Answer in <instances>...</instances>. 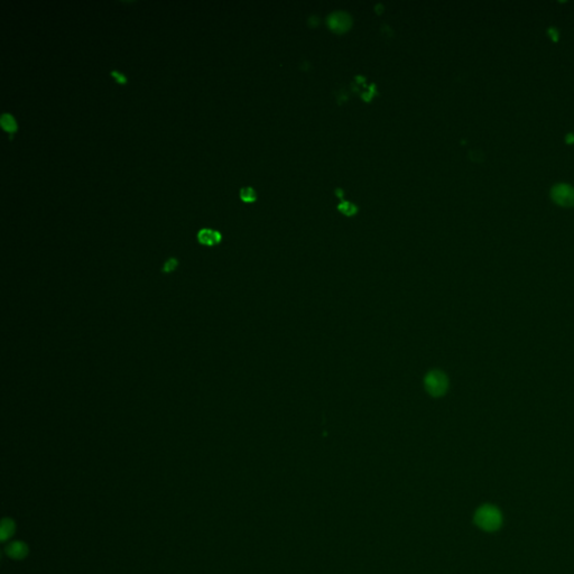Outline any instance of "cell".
<instances>
[{
	"label": "cell",
	"instance_id": "13",
	"mask_svg": "<svg viewBox=\"0 0 574 574\" xmlns=\"http://www.w3.org/2000/svg\"><path fill=\"white\" fill-rule=\"evenodd\" d=\"M548 35H551V37H552L553 39H554V40H556V39H557L558 33H557V30H556L555 28H550V29H548Z\"/></svg>",
	"mask_w": 574,
	"mask_h": 574
},
{
	"label": "cell",
	"instance_id": "7",
	"mask_svg": "<svg viewBox=\"0 0 574 574\" xmlns=\"http://www.w3.org/2000/svg\"><path fill=\"white\" fill-rule=\"evenodd\" d=\"M0 124H2L3 128L8 131V133H14L17 129V124L15 121L14 117L10 114H3L2 119H0Z\"/></svg>",
	"mask_w": 574,
	"mask_h": 574
},
{
	"label": "cell",
	"instance_id": "14",
	"mask_svg": "<svg viewBox=\"0 0 574 574\" xmlns=\"http://www.w3.org/2000/svg\"><path fill=\"white\" fill-rule=\"evenodd\" d=\"M565 140H566L567 144H573L574 143V134H567Z\"/></svg>",
	"mask_w": 574,
	"mask_h": 574
},
{
	"label": "cell",
	"instance_id": "11",
	"mask_svg": "<svg viewBox=\"0 0 574 574\" xmlns=\"http://www.w3.org/2000/svg\"><path fill=\"white\" fill-rule=\"evenodd\" d=\"M177 265H179V262H177L176 258H170V259H167V260H166L165 264H164V266H163V272H164V273H172V272H174L175 269H176V267H177Z\"/></svg>",
	"mask_w": 574,
	"mask_h": 574
},
{
	"label": "cell",
	"instance_id": "10",
	"mask_svg": "<svg viewBox=\"0 0 574 574\" xmlns=\"http://www.w3.org/2000/svg\"><path fill=\"white\" fill-rule=\"evenodd\" d=\"M240 197L245 202H252L256 200V192L253 191L252 187H242L240 190Z\"/></svg>",
	"mask_w": 574,
	"mask_h": 574
},
{
	"label": "cell",
	"instance_id": "2",
	"mask_svg": "<svg viewBox=\"0 0 574 574\" xmlns=\"http://www.w3.org/2000/svg\"><path fill=\"white\" fill-rule=\"evenodd\" d=\"M425 388L433 397L443 396L449 388L448 377L441 372H431L425 377Z\"/></svg>",
	"mask_w": 574,
	"mask_h": 574
},
{
	"label": "cell",
	"instance_id": "12",
	"mask_svg": "<svg viewBox=\"0 0 574 574\" xmlns=\"http://www.w3.org/2000/svg\"><path fill=\"white\" fill-rule=\"evenodd\" d=\"M111 75H113V77H114L117 81H118L119 83H125V82H126V77H125V75H124L123 73H120L119 71H116V70L111 71Z\"/></svg>",
	"mask_w": 574,
	"mask_h": 574
},
{
	"label": "cell",
	"instance_id": "5",
	"mask_svg": "<svg viewBox=\"0 0 574 574\" xmlns=\"http://www.w3.org/2000/svg\"><path fill=\"white\" fill-rule=\"evenodd\" d=\"M6 552L10 557L20 560V558H24L27 555L28 548L23 542H13L12 544H9L8 547L6 548Z\"/></svg>",
	"mask_w": 574,
	"mask_h": 574
},
{
	"label": "cell",
	"instance_id": "3",
	"mask_svg": "<svg viewBox=\"0 0 574 574\" xmlns=\"http://www.w3.org/2000/svg\"><path fill=\"white\" fill-rule=\"evenodd\" d=\"M551 197L560 206H574V186L567 183H557L552 186Z\"/></svg>",
	"mask_w": 574,
	"mask_h": 574
},
{
	"label": "cell",
	"instance_id": "8",
	"mask_svg": "<svg viewBox=\"0 0 574 574\" xmlns=\"http://www.w3.org/2000/svg\"><path fill=\"white\" fill-rule=\"evenodd\" d=\"M14 531H15L14 521L12 519H4L2 524V531H0L2 541L5 542L6 540H8V538L14 534Z\"/></svg>",
	"mask_w": 574,
	"mask_h": 574
},
{
	"label": "cell",
	"instance_id": "1",
	"mask_svg": "<svg viewBox=\"0 0 574 574\" xmlns=\"http://www.w3.org/2000/svg\"><path fill=\"white\" fill-rule=\"evenodd\" d=\"M475 521L481 530L487 532H494L501 526L502 517L498 508L491 505H485L477 510L475 515Z\"/></svg>",
	"mask_w": 574,
	"mask_h": 574
},
{
	"label": "cell",
	"instance_id": "9",
	"mask_svg": "<svg viewBox=\"0 0 574 574\" xmlns=\"http://www.w3.org/2000/svg\"><path fill=\"white\" fill-rule=\"evenodd\" d=\"M338 209L340 210V212H342L343 215L345 216H353L357 213V206L352 203H350L348 201H342L340 204L338 205Z\"/></svg>",
	"mask_w": 574,
	"mask_h": 574
},
{
	"label": "cell",
	"instance_id": "4",
	"mask_svg": "<svg viewBox=\"0 0 574 574\" xmlns=\"http://www.w3.org/2000/svg\"><path fill=\"white\" fill-rule=\"evenodd\" d=\"M197 240H199L202 245L212 246L215 243L220 242L221 235L219 231L211 230L209 228H203L199 232H197Z\"/></svg>",
	"mask_w": 574,
	"mask_h": 574
},
{
	"label": "cell",
	"instance_id": "6",
	"mask_svg": "<svg viewBox=\"0 0 574 574\" xmlns=\"http://www.w3.org/2000/svg\"><path fill=\"white\" fill-rule=\"evenodd\" d=\"M340 15H341V13L334 14L333 16L330 17L331 18L330 19V26L334 30H337V32H342V30L347 29L350 25V19L347 17V15L342 14L341 17H340Z\"/></svg>",
	"mask_w": 574,
	"mask_h": 574
}]
</instances>
